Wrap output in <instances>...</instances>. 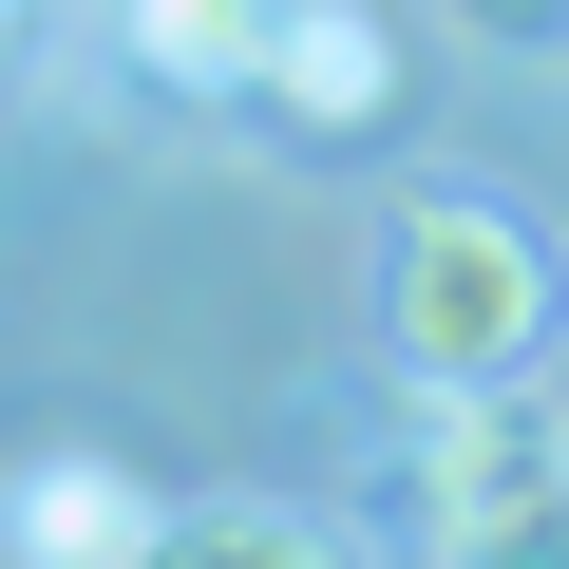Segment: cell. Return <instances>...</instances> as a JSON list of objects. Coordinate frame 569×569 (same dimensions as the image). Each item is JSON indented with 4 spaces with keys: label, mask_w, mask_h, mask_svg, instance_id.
<instances>
[{
    "label": "cell",
    "mask_w": 569,
    "mask_h": 569,
    "mask_svg": "<svg viewBox=\"0 0 569 569\" xmlns=\"http://www.w3.org/2000/svg\"><path fill=\"white\" fill-rule=\"evenodd\" d=\"M550 305H569V284H550V247H531L512 209H475V190L399 209V266H380V342H399V380H437V399L531 380Z\"/></svg>",
    "instance_id": "6da1fadb"
},
{
    "label": "cell",
    "mask_w": 569,
    "mask_h": 569,
    "mask_svg": "<svg viewBox=\"0 0 569 569\" xmlns=\"http://www.w3.org/2000/svg\"><path fill=\"white\" fill-rule=\"evenodd\" d=\"M418 550L437 569H569V399L475 380L418 437Z\"/></svg>",
    "instance_id": "7a4b0ae2"
},
{
    "label": "cell",
    "mask_w": 569,
    "mask_h": 569,
    "mask_svg": "<svg viewBox=\"0 0 569 569\" xmlns=\"http://www.w3.org/2000/svg\"><path fill=\"white\" fill-rule=\"evenodd\" d=\"M247 96H266L284 133H380V114H399V39L361 20V0H284L266 58H247Z\"/></svg>",
    "instance_id": "3957f363"
},
{
    "label": "cell",
    "mask_w": 569,
    "mask_h": 569,
    "mask_svg": "<svg viewBox=\"0 0 569 569\" xmlns=\"http://www.w3.org/2000/svg\"><path fill=\"white\" fill-rule=\"evenodd\" d=\"M171 493H133L114 456H20L0 475V569H133Z\"/></svg>",
    "instance_id": "277c9868"
},
{
    "label": "cell",
    "mask_w": 569,
    "mask_h": 569,
    "mask_svg": "<svg viewBox=\"0 0 569 569\" xmlns=\"http://www.w3.org/2000/svg\"><path fill=\"white\" fill-rule=\"evenodd\" d=\"M133 569H342V531L284 512V493H190V512H152Z\"/></svg>",
    "instance_id": "5b68a950"
},
{
    "label": "cell",
    "mask_w": 569,
    "mask_h": 569,
    "mask_svg": "<svg viewBox=\"0 0 569 569\" xmlns=\"http://www.w3.org/2000/svg\"><path fill=\"white\" fill-rule=\"evenodd\" d=\"M266 20H284V0H133V77H171V96H247Z\"/></svg>",
    "instance_id": "8992f818"
},
{
    "label": "cell",
    "mask_w": 569,
    "mask_h": 569,
    "mask_svg": "<svg viewBox=\"0 0 569 569\" xmlns=\"http://www.w3.org/2000/svg\"><path fill=\"white\" fill-rule=\"evenodd\" d=\"M475 20H493V39H569V0H475Z\"/></svg>",
    "instance_id": "52a82bcc"
},
{
    "label": "cell",
    "mask_w": 569,
    "mask_h": 569,
    "mask_svg": "<svg viewBox=\"0 0 569 569\" xmlns=\"http://www.w3.org/2000/svg\"><path fill=\"white\" fill-rule=\"evenodd\" d=\"M0 58H20V0H0Z\"/></svg>",
    "instance_id": "ba28073f"
}]
</instances>
